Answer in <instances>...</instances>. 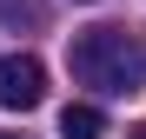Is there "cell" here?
Here are the masks:
<instances>
[{"label": "cell", "instance_id": "obj_1", "mask_svg": "<svg viewBox=\"0 0 146 139\" xmlns=\"http://www.w3.org/2000/svg\"><path fill=\"white\" fill-rule=\"evenodd\" d=\"M66 66H73V80H80V86L113 93V99H126V93L146 86V53H139L119 27H86V33H73Z\"/></svg>", "mask_w": 146, "mask_h": 139}, {"label": "cell", "instance_id": "obj_2", "mask_svg": "<svg viewBox=\"0 0 146 139\" xmlns=\"http://www.w3.org/2000/svg\"><path fill=\"white\" fill-rule=\"evenodd\" d=\"M46 99V66L33 53H7L0 60V106L7 113H33Z\"/></svg>", "mask_w": 146, "mask_h": 139}, {"label": "cell", "instance_id": "obj_3", "mask_svg": "<svg viewBox=\"0 0 146 139\" xmlns=\"http://www.w3.org/2000/svg\"><path fill=\"white\" fill-rule=\"evenodd\" d=\"M100 132H106V113H100V106L80 99V106L60 113V139H100Z\"/></svg>", "mask_w": 146, "mask_h": 139}, {"label": "cell", "instance_id": "obj_4", "mask_svg": "<svg viewBox=\"0 0 146 139\" xmlns=\"http://www.w3.org/2000/svg\"><path fill=\"white\" fill-rule=\"evenodd\" d=\"M0 20H13V27L27 20V27H33V20H40V7H33V0H0Z\"/></svg>", "mask_w": 146, "mask_h": 139}, {"label": "cell", "instance_id": "obj_5", "mask_svg": "<svg viewBox=\"0 0 146 139\" xmlns=\"http://www.w3.org/2000/svg\"><path fill=\"white\" fill-rule=\"evenodd\" d=\"M126 139H146V126H139V132H126Z\"/></svg>", "mask_w": 146, "mask_h": 139}, {"label": "cell", "instance_id": "obj_6", "mask_svg": "<svg viewBox=\"0 0 146 139\" xmlns=\"http://www.w3.org/2000/svg\"><path fill=\"white\" fill-rule=\"evenodd\" d=\"M0 139H20V132H0Z\"/></svg>", "mask_w": 146, "mask_h": 139}, {"label": "cell", "instance_id": "obj_7", "mask_svg": "<svg viewBox=\"0 0 146 139\" xmlns=\"http://www.w3.org/2000/svg\"><path fill=\"white\" fill-rule=\"evenodd\" d=\"M86 7H93V0H86Z\"/></svg>", "mask_w": 146, "mask_h": 139}]
</instances>
